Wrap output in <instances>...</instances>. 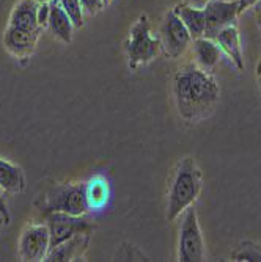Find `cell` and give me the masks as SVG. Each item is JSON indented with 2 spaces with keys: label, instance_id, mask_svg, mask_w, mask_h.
<instances>
[{
  "label": "cell",
  "instance_id": "obj_5",
  "mask_svg": "<svg viewBox=\"0 0 261 262\" xmlns=\"http://www.w3.org/2000/svg\"><path fill=\"white\" fill-rule=\"evenodd\" d=\"M160 52L159 38L151 36V26L147 14H142L131 29L129 39L126 42V55L131 69H137L142 64H148Z\"/></svg>",
  "mask_w": 261,
  "mask_h": 262
},
{
  "label": "cell",
  "instance_id": "obj_21",
  "mask_svg": "<svg viewBox=\"0 0 261 262\" xmlns=\"http://www.w3.org/2000/svg\"><path fill=\"white\" fill-rule=\"evenodd\" d=\"M81 4H82L84 13H87L90 16L96 14L101 8H104L103 0H81Z\"/></svg>",
  "mask_w": 261,
  "mask_h": 262
},
{
  "label": "cell",
  "instance_id": "obj_3",
  "mask_svg": "<svg viewBox=\"0 0 261 262\" xmlns=\"http://www.w3.org/2000/svg\"><path fill=\"white\" fill-rule=\"evenodd\" d=\"M202 171L192 157H184L178 162L167 200V219L170 222L183 215V212L191 207L202 192Z\"/></svg>",
  "mask_w": 261,
  "mask_h": 262
},
{
  "label": "cell",
  "instance_id": "obj_29",
  "mask_svg": "<svg viewBox=\"0 0 261 262\" xmlns=\"http://www.w3.org/2000/svg\"><path fill=\"white\" fill-rule=\"evenodd\" d=\"M103 4H104V7H109L112 4V0H103Z\"/></svg>",
  "mask_w": 261,
  "mask_h": 262
},
{
  "label": "cell",
  "instance_id": "obj_13",
  "mask_svg": "<svg viewBox=\"0 0 261 262\" xmlns=\"http://www.w3.org/2000/svg\"><path fill=\"white\" fill-rule=\"evenodd\" d=\"M194 52L197 58V66L205 73L211 74L222 57V51L214 39L197 38L194 39Z\"/></svg>",
  "mask_w": 261,
  "mask_h": 262
},
{
  "label": "cell",
  "instance_id": "obj_11",
  "mask_svg": "<svg viewBox=\"0 0 261 262\" xmlns=\"http://www.w3.org/2000/svg\"><path fill=\"white\" fill-rule=\"evenodd\" d=\"M91 231H84L76 235H73L71 239L65 241L58 247L52 248L47 253L46 259L47 262H68V260H77L81 259L85 251L88 250L90 245V235Z\"/></svg>",
  "mask_w": 261,
  "mask_h": 262
},
{
  "label": "cell",
  "instance_id": "obj_19",
  "mask_svg": "<svg viewBox=\"0 0 261 262\" xmlns=\"http://www.w3.org/2000/svg\"><path fill=\"white\" fill-rule=\"evenodd\" d=\"M58 4L66 11L69 19L73 20L74 27L84 26V8L81 0H58Z\"/></svg>",
  "mask_w": 261,
  "mask_h": 262
},
{
  "label": "cell",
  "instance_id": "obj_24",
  "mask_svg": "<svg viewBox=\"0 0 261 262\" xmlns=\"http://www.w3.org/2000/svg\"><path fill=\"white\" fill-rule=\"evenodd\" d=\"M0 213L10 222V212H8V207H7V203H5V198L0 195Z\"/></svg>",
  "mask_w": 261,
  "mask_h": 262
},
{
  "label": "cell",
  "instance_id": "obj_7",
  "mask_svg": "<svg viewBox=\"0 0 261 262\" xmlns=\"http://www.w3.org/2000/svg\"><path fill=\"white\" fill-rule=\"evenodd\" d=\"M159 41L160 49L169 58L181 57L192 41L191 33L173 10L164 16L159 29Z\"/></svg>",
  "mask_w": 261,
  "mask_h": 262
},
{
  "label": "cell",
  "instance_id": "obj_1",
  "mask_svg": "<svg viewBox=\"0 0 261 262\" xmlns=\"http://www.w3.org/2000/svg\"><path fill=\"white\" fill-rule=\"evenodd\" d=\"M176 108L183 120L200 121L216 108L220 90L211 74L195 64L181 68L173 79Z\"/></svg>",
  "mask_w": 261,
  "mask_h": 262
},
{
  "label": "cell",
  "instance_id": "obj_30",
  "mask_svg": "<svg viewBox=\"0 0 261 262\" xmlns=\"http://www.w3.org/2000/svg\"><path fill=\"white\" fill-rule=\"evenodd\" d=\"M258 77H259V82H261V64H259V69H258Z\"/></svg>",
  "mask_w": 261,
  "mask_h": 262
},
{
  "label": "cell",
  "instance_id": "obj_10",
  "mask_svg": "<svg viewBox=\"0 0 261 262\" xmlns=\"http://www.w3.org/2000/svg\"><path fill=\"white\" fill-rule=\"evenodd\" d=\"M203 11L206 19V30L203 38L214 39L222 29L234 24L236 16L239 14L238 0H209L203 7Z\"/></svg>",
  "mask_w": 261,
  "mask_h": 262
},
{
  "label": "cell",
  "instance_id": "obj_17",
  "mask_svg": "<svg viewBox=\"0 0 261 262\" xmlns=\"http://www.w3.org/2000/svg\"><path fill=\"white\" fill-rule=\"evenodd\" d=\"M173 11L179 16L186 29L191 33L192 39L203 38L206 30V19L203 8L194 7V5H178L173 8Z\"/></svg>",
  "mask_w": 261,
  "mask_h": 262
},
{
  "label": "cell",
  "instance_id": "obj_6",
  "mask_svg": "<svg viewBox=\"0 0 261 262\" xmlns=\"http://www.w3.org/2000/svg\"><path fill=\"white\" fill-rule=\"evenodd\" d=\"M205 259V242L198 226V217L194 206L183 212L178 235V260L200 262Z\"/></svg>",
  "mask_w": 261,
  "mask_h": 262
},
{
  "label": "cell",
  "instance_id": "obj_14",
  "mask_svg": "<svg viewBox=\"0 0 261 262\" xmlns=\"http://www.w3.org/2000/svg\"><path fill=\"white\" fill-rule=\"evenodd\" d=\"M49 19H47V27H49L51 33L58 38L63 42H71L73 39V30L74 24L66 14V11L60 7L58 2L49 4Z\"/></svg>",
  "mask_w": 261,
  "mask_h": 262
},
{
  "label": "cell",
  "instance_id": "obj_15",
  "mask_svg": "<svg viewBox=\"0 0 261 262\" xmlns=\"http://www.w3.org/2000/svg\"><path fill=\"white\" fill-rule=\"evenodd\" d=\"M85 196L90 210L104 209L110 200V184L107 178L96 174L85 182Z\"/></svg>",
  "mask_w": 261,
  "mask_h": 262
},
{
  "label": "cell",
  "instance_id": "obj_23",
  "mask_svg": "<svg viewBox=\"0 0 261 262\" xmlns=\"http://www.w3.org/2000/svg\"><path fill=\"white\" fill-rule=\"evenodd\" d=\"M256 2H258V0H238V10H239V13H243L244 10L253 7Z\"/></svg>",
  "mask_w": 261,
  "mask_h": 262
},
{
  "label": "cell",
  "instance_id": "obj_4",
  "mask_svg": "<svg viewBox=\"0 0 261 262\" xmlns=\"http://www.w3.org/2000/svg\"><path fill=\"white\" fill-rule=\"evenodd\" d=\"M39 210L43 217L52 212H63L69 213V215L84 217L90 210L85 196V184L69 182L55 185L46 193L44 204Z\"/></svg>",
  "mask_w": 261,
  "mask_h": 262
},
{
  "label": "cell",
  "instance_id": "obj_26",
  "mask_svg": "<svg viewBox=\"0 0 261 262\" xmlns=\"http://www.w3.org/2000/svg\"><path fill=\"white\" fill-rule=\"evenodd\" d=\"M253 10H255V16L261 20V0H258V2L253 5Z\"/></svg>",
  "mask_w": 261,
  "mask_h": 262
},
{
  "label": "cell",
  "instance_id": "obj_27",
  "mask_svg": "<svg viewBox=\"0 0 261 262\" xmlns=\"http://www.w3.org/2000/svg\"><path fill=\"white\" fill-rule=\"evenodd\" d=\"M8 223H10V222H8V220H7V219L2 215V213H0V228H2L4 225H8Z\"/></svg>",
  "mask_w": 261,
  "mask_h": 262
},
{
  "label": "cell",
  "instance_id": "obj_22",
  "mask_svg": "<svg viewBox=\"0 0 261 262\" xmlns=\"http://www.w3.org/2000/svg\"><path fill=\"white\" fill-rule=\"evenodd\" d=\"M49 4H39L38 7V22L41 27H47V19H49Z\"/></svg>",
  "mask_w": 261,
  "mask_h": 262
},
{
  "label": "cell",
  "instance_id": "obj_25",
  "mask_svg": "<svg viewBox=\"0 0 261 262\" xmlns=\"http://www.w3.org/2000/svg\"><path fill=\"white\" fill-rule=\"evenodd\" d=\"M208 2H209V0H191V5L198 7V8H203Z\"/></svg>",
  "mask_w": 261,
  "mask_h": 262
},
{
  "label": "cell",
  "instance_id": "obj_2",
  "mask_svg": "<svg viewBox=\"0 0 261 262\" xmlns=\"http://www.w3.org/2000/svg\"><path fill=\"white\" fill-rule=\"evenodd\" d=\"M38 7L36 0H21L10 16L4 42L17 58H29L35 51L38 35L43 29L38 22Z\"/></svg>",
  "mask_w": 261,
  "mask_h": 262
},
{
  "label": "cell",
  "instance_id": "obj_8",
  "mask_svg": "<svg viewBox=\"0 0 261 262\" xmlns=\"http://www.w3.org/2000/svg\"><path fill=\"white\" fill-rule=\"evenodd\" d=\"M19 257L24 262L44 260L51 250V235L46 223L30 225L22 231L19 239Z\"/></svg>",
  "mask_w": 261,
  "mask_h": 262
},
{
  "label": "cell",
  "instance_id": "obj_16",
  "mask_svg": "<svg viewBox=\"0 0 261 262\" xmlns=\"http://www.w3.org/2000/svg\"><path fill=\"white\" fill-rule=\"evenodd\" d=\"M0 190L7 193H21L26 190V174L22 168L5 159H0Z\"/></svg>",
  "mask_w": 261,
  "mask_h": 262
},
{
  "label": "cell",
  "instance_id": "obj_28",
  "mask_svg": "<svg viewBox=\"0 0 261 262\" xmlns=\"http://www.w3.org/2000/svg\"><path fill=\"white\" fill-rule=\"evenodd\" d=\"M38 4H51V2H54V0H36Z\"/></svg>",
  "mask_w": 261,
  "mask_h": 262
},
{
  "label": "cell",
  "instance_id": "obj_9",
  "mask_svg": "<svg viewBox=\"0 0 261 262\" xmlns=\"http://www.w3.org/2000/svg\"><path fill=\"white\" fill-rule=\"evenodd\" d=\"M44 220L51 235V250L79 232L93 231V225H90L84 217L69 215V213H63V212L47 213V215H44Z\"/></svg>",
  "mask_w": 261,
  "mask_h": 262
},
{
  "label": "cell",
  "instance_id": "obj_20",
  "mask_svg": "<svg viewBox=\"0 0 261 262\" xmlns=\"http://www.w3.org/2000/svg\"><path fill=\"white\" fill-rule=\"evenodd\" d=\"M116 260H150V259L144 253H140L137 247L123 244L120 248H118Z\"/></svg>",
  "mask_w": 261,
  "mask_h": 262
},
{
  "label": "cell",
  "instance_id": "obj_12",
  "mask_svg": "<svg viewBox=\"0 0 261 262\" xmlns=\"http://www.w3.org/2000/svg\"><path fill=\"white\" fill-rule=\"evenodd\" d=\"M214 41L217 42V46L220 47L222 54H225L238 69H244V58H243V49H241V38H239V32L236 24H231V26H227L225 29H222Z\"/></svg>",
  "mask_w": 261,
  "mask_h": 262
},
{
  "label": "cell",
  "instance_id": "obj_18",
  "mask_svg": "<svg viewBox=\"0 0 261 262\" xmlns=\"http://www.w3.org/2000/svg\"><path fill=\"white\" fill-rule=\"evenodd\" d=\"M231 259L238 262H261V245L252 241H244L233 251Z\"/></svg>",
  "mask_w": 261,
  "mask_h": 262
}]
</instances>
